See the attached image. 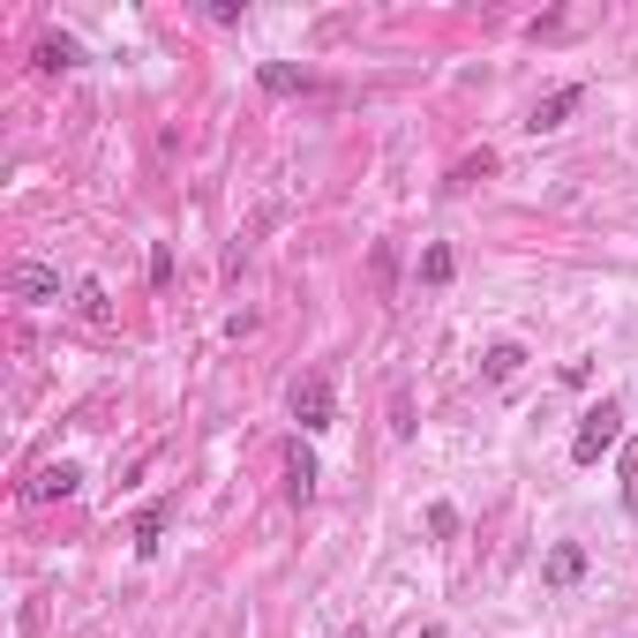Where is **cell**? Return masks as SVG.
I'll return each mask as SVG.
<instances>
[{"label":"cell","instance_id":"1","mask_svg":"<svg viewBox=\"0 0 638 638\" xmlns=\"http://www.w3.org/2000/svg\"><path fill=\"white\" fill-rule=\"evenodd\" d=\"M601 451H624V406L601 398L579 414V436H571V466H601Z\"/></svg>","mask_w":638,"mask_h":638},{"label":"cell","instance_id":"2","mask_svg":"<svg viewBox=\"0 0 638 638\" xmlns=\"http://www.w3.org/2000/svg\"><path fill=\"white\" fill-rule=\"evenodd\" d=\"M294 421H300V436L331 428V376H300L294 383Z\"/></svg>","mask_w":638,"mask_h":638},{"label":"cell","instance_id":"3","mask_svg":"<svg viewBox=\"0 0 638 638\" xmlns=\"http://www.w3.org/2000/svg\"><path fill=\"white\" fill-rule=\"evenodd\" d=\"M76 488H84V473H76V466H38L31 481H23L31 504H61V496H76Z\"/></svg>","mask_w":638,"mask_h":638},{"label":"cell","instance_id":"4","mask_svg":"<svg viewBox=\"0 0 638 638\" xmlns=\"http://www.w3.org/2000/svg\"><path fill=\"white\" fill-rule=\"evenodd\" d=\"M8 294H15V300H61V271H45V263H15V271H8Z\"/></svg>","mask_w":638,"mask_h":638},{"label":"cell","instance_id":"5","mask_svg":"<svg viewBox=\"0 0 638 638\" xmlns=\"http://www.w3.org/2000/svg\"><path fill=\"white\" fill-rule=\"evenodd\" d=\"M579 98H586V90H579V84L549 90V98L534 106V121H526V128H534V135H549V128H563V121H571V113H579Z\"/></svg>","mask_w":638,"mask_h":638},{"label":"cell","instance_id":"6","mask_svg":"<svg viewBox=\"0 0 638 638\" xmlns=\"http://www.w3.org/2000/svg\"><path fill=\"white\" fill-rule=\"evenodd\" d=\"M586 579V549L579 541H556L549 549V586H579Z\"/></svg>","mask_w":638,"mask_h":638},{"label":"cell","instance_id":"7","mask_svg":"<svg viewBox=\"0 0 638 638\" xmlns=\"http://www.w3.org/2000/svg\"><path fill=\"white\" fill-rule=\"evenodd\" d=\"M286 496H294V504H308V496H316V459H308V451H286Z\"/></svg>","mask_w":638,"mask_h":638},{"label":"cell","instance_id":"8","mask_svg":"<svg viewBox=\"0 0 638 638\" xmlns=\"http://www.w3.org/2000/svg\"><path fill=\"white\" fill-rule=\"evenodd\" d=\"M481 361H488V383H510V376H518V369H526V345H488V353H481Z\"/></svg>","mask_w":638,"mask_h":638},{"label":"cell","instance_id":"9","mask_svg":"<svg viewBox=\"0 0 638 638\" xmlns=\"http://www.w3.org/2000/svg\"><path fill=\"white\" fill-rule=\"evenodd\" d=\"M76 308H84L90 323H106V316H113V300H106V286H98V278H84V286H76Z\"/></svg>","mask_w":638,"mask_h":638},{"label":"cell","instance_id":"10","mask_svg":"<svg viewBox=\"0 0 638 638\" xmlns=\"http://www.w3.org/2000/svg\"><path fill=\"white\" fill-rule=\"evenodd\" d=\"M263 90H271V98L300 90V68H294V61H271V68H263Z\"/></svg>","mask_w":638,"mask_h":638},{"label":"cell","instance_id":"11","mask_svg":"<svg viewBox=\"0 0 638 638\" xmlns=\"http://www.w3.org/2000/svg\"><path fill=\"white\" fill-rule=\"evenodd\" d=\"M616 473H624V510L638 518V443H624V466Z\"/></svg>","mask_w":638,"mask_h":638},{"label":"cell","instance_id":"12","mask_svg":"<svg viewBox=\"0 0 638 638\" xmlns=\"http://www.w3.org/2000/svg\"><path fill=\"white\" fill-rule=\"evenodd\" d=\"M158 534H166V510H143V518H135V549L151 556V549H158Z\"/></svg>","mask_w":638,"mask_h":638},{"label":"cell","instance_id":"13","mask_svg":"<svg viewBox=\"0 0 638 638\" xmlns=\"http://www.w3.org/2000/svg\"><path fill=\"white\" fill-rule=\"evenodd\" d=\"M38 68H76V45H68V38H45L38 45Z\"/></svg>","mask_w":638,"mask_h":638},{"label":"cell","instance_id":"14","mask_svg":"<svg viewBox=\"0 0 638 638\" xmlns=\"http://www.w3.org/2000/svg\"><path fill=\"white\" fill-rule=\"evenodd\" d=\"M421 278H428V286H443V278H451V249H428L421 255Z\"/></svg>","mask_w":638,"mask_h":638},{"label":"cell","instance_id":"15","mask_svg":"<svg viewBox=\"0 0 638 638\" xmlns=\"http://www.w3.org/2000/svg\"><path fill=\"white\" fill-rule=\"evenodd\" d=\"M428 534H436V541H451V534H459V510L436 504V510H428Z\"/></svg>","mask_w":638,"mask_h":638},{"label":"cell","instance_id":"16","mask_svg":"<svg viewBox=\"0 0 638 638\" xmlns=\"http://www.w3.org/2000/svg\"><path fill=\"white\" fill-rule=\"evenodd\" d=\"M414 638H443V631H436V624H428V631H414Z\"/></svg>","mask_w":638,"mask_h":638},{"label":"cell","instance_id":"17","mask_svg":"<svg viewBox=\"0 0 638 638\" xmlns=\"http://www.w3.org/2000/svg\"><path fill=\"white\" fill-rule=\"evenodd\" d=\"M345 638H369V631H345Z\"/></svg>","mask_w":638,"mask_h":638}]
</instances>
